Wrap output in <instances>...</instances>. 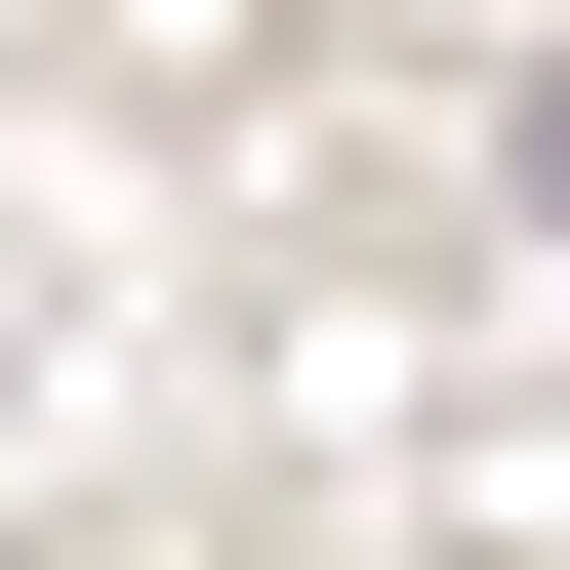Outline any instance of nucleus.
<instances>
[{"label": "nucleus", "instance_id": "obj_1", "mask_svg": "<svg viewBox=\"0 0 570 570\" xmlns=\"http://www.w3.org/2000/svg\"><path fill=\"white\" fill-rule=\"evenodd\" d=\"M530 204H570V82H530Z\"/></svg>", "mask_w": 570, "mask_h": 570}]
</instances>
